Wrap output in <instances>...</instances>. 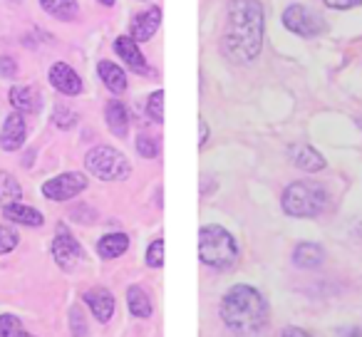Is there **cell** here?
I'll return each instance as SVG.
<instances>
[{
    "label": "cell",
    "instance_id": "obj_1",
    "mask_svg": "<svg viewBox=\"0 0 362 337\" xmlns=\"http://www.w3.org/2000/svg\"><path fill=\"white\" fill-rule=\"evenodd\" d=\"M221 320L233 335L261 337L271 322L268 300L253 285H233L221 300Z\"/></svg>",
    "mask_w": 362,
    "mask_h": 337
},
{
    "label": "cell",
    "instance_id": "obj_2",
    "mask_svg": "<svg viewBox=\"0 0 362 337\" xmlns=\"http://www.w3.org/2000/svg\"><path fill=\"white\" fill-rule=\"evenodd\" d=\"M263 16L261 0H231L228 3L226 45L238 60H256L263 50Z\"/></svg>",
    "mask_w": 362,
    "mask_h": 337
},
{
    "label": "cell",
    "instance_id": "obj_3",
    "mask_svg": "<svg viewBox=\"0 0 362 337\" xmlns=\"http://www.w3.org/2000/svg\"><path fill=\"white\" fill-rule=\"evenodd\" d=\"M238 256L241 251H238L236 238L223 226L209 223L199 231V261L204 266L214 268V271H231Z\"/></svg>",
    "mask_w": 362,
    "mask_h": 337
},
{
    "label": "cell",
    "instance_id": "obj_4",
    "mask_svg": "<svg viewBox=\"0 0 362 337\" xmlns=\"http://www.w3.org/2000/svg\"><path fill=\"white\" fill-rule=\"evenodd\" d=\"M327 191L315 182H293L281 196L283 213L293 218H315L327 208Z\"/></svg>",
    "mask_w": 362,
    "mask_h": 337
},
{
    "label": "cell",
    "instance_id": "obj_5",
    "mask_svg": "<svg viewBox=\"0 0 362 337\" xmlns=\"http://www.w3.org/2000/svg\"><path fill=\"white\" fill-rule=\"evenodd\" d=\"M85 166L87 172L100 179V182H122L132 172L129 159L115 146H95V149H90L85 156Z\"/></svg>",
    "mask_w": 362,
    "mask_h": 337
},
{
    "label": "cell",
    "instance_id": "obj_6",
    "mask_svg": "<svg viewBox=\"0 0 362 337\" xmlns=\"http://www.w3.org/2000/svg\"><path fill=\"white\" fill-rule=\"evenodd\" d=\"M283 25L293 35H300V37H315L327 30V23L313 8L298 6V3H293V6H288L283 11Z\"/></svg>",
    "mask_w": 362,
    "mask_h": 337
},
{
    "label": "cell",
    "instance_id": "obj_7",
    "mask_svg": "<svg viewBox=\"0 0 362 337\" xmlns=\"http://www.w3.org/2000/svg\"><path fill=\"white\" fill-rule=\"evenodd\" d=\"M87 189V177L82 172H65L57 177L47 179L42 184V196L50 201H70L77 194H82Z\"/></svg>",
    "mask_w": 362,
    "mask_h": 337
},
{
    "label": "cell",
    "instance_id": "obj_8",
    "mask_svg": "<svg viewBox=\"0 0 362 337\" xmlns=\"http://www.w3.org/2000/svg\"><path fill=\"white\" fill-rule=\"evenodd\" d=\"M52 258L55 263L62 268V271H75L77 263L85 258L82 253V246L77 243V238L70 233L67 226H57V233H55V241H52Z\"/></svg>",
    "mask_w": 362,
    "mask_h": 337
},
{
    "label": "cell",
    "instance_id": "obj_9",
    "mask_svg": "<svg viewBox=\"0 0 362 337\" xmlns=\"http://www.w3.org/2000/svg\"><path fill=\"white\" fill-rule=\"evenodd\" d=\"M82 300L90 307L95 320L102 322V325L110 322L112 315H115V295H112L107 288H92V290H87L85 295H82Z\"/></svg>",
    "mask_w": 362,
    "mask_h": 337
},
{
    "label": "cell",
    "instance_id": "obj_10",
    "mask_svg": "<svg viewBox=\"0 0 362 337\" xmlns=\"http://www.w3.org/2000/svg\"><path fill=\"white\" fill-rule=\"evenodd\" d=\"M50 85L55 87L57 92L67 97H75L82 92V77L72 70L67 62H55L50 70Z\"/></svg>",
    "mask_w": 362,
    "mask_h": 337
},
{
    "label": "cell",
    "instance_id": "obj_11",
    "mask_svg": "<svg viewBox=\"0 0 362 337\" xmlns=\"http://www.w3.org/2000/svg\"><path fill=\"white\" fill-rule=\"evenodd\" d=\"M159 25H161V8L151 6L149 11H141L139 16H134L129 30H132V37H134L136 42H146L156 35Z\"/></svg>",
    "mask_w": 362,
    "mask_h": 337
},
{
    "label": "cell",
    "instance_id": "obj_12",
    "mask_svg": "<svg viewBox=\"0 0 362 337\" xmlns=\"http://www.w3.org/2000/svg\"><path fill=\"white\" fill-rule=\"evenodd\" d=\"M25 136H28L25 119H23L21 112H13V114L6 119V124H3V131H0V146H3L6 151H16L23 146Z\"/></svg>",
    "mask_w": 362,
    "mask_h": 337
},
{
    "label": "cell",
    "instance_id": "obj_13",
    "mask_svg": "<svg viewBox=\"0 0 362 337\" xmlns=\"http://www.w3.org/2000/svg\"><path fill=\"white\" fill-rule=\"evenodd\" d=\"M3 216L13 223H21L28 228H37L45 223V216L37 211L35 206H28V203H18V201H8L3 203Z\"/></svg>",
    "mask_w": 362,
    "mask_h": 337
},
{
    "label": "cell",
    "instance_id": "obj_14",
    "mask_svg": "<svg viewBox=\"0 0 362 337\" xmlns=\"http://www.w3.org/2000/svg\"><path fill=\"white\" fill-rule=\"evenodd\" d=\"M115 52L122 57V62H124L129 70H134V72H146V60H144V55H141V50H139V42L134 40L132 35H122V37H117L115 40Z\"/></svg>",
    "mask_w": 362,
    "mask_h": 337
},
{
    "label": "cell",
    "instance_id": "obj_15",
    "mask_svg": "<svg viewBox=\"0 0 362 337\" xmlns=\"http://www.w3.org/2000/svg\"><path fill=\"white\" fill-rule=\"evenodd\" d=\"M291 161H293V166H298L300 172H308V174L322 172V169L327 166L325 156H322L317 149H313V146H308V144L293 146V149H291Z\"/></svg>",
    "mask_w": 362,
    "mask_h": 337
},
{
    "label": "cell",
    "instance_id": "obj_16",
    "mask_svg": "<svg viewBox=\"0 0 362 337\" xmlns=\"http://www.w3.org/2000/svg\"><path fill=\"white\" fill-rule=\"evenodd\" d=\"M97 75H100V80L105 82V87L112 95H124L127 92V75L119 65H115V62H110V60H100Z\"/></svg>",
    "mask_w": 362,
    "mask_h": 337
},
{
    "label": "cell",
    "instance_id": "obj_17",
    "mask_svg": "<svg viewBox=\"0 0 362 337\" xmlns=\"http://www.w3.org/2000/svg\"><path fill=\"white\" fill-rule=\"evenodd\" d=\"M325 261V251H322V246H317V243H298L296 251H293V266L296 268H303V271H313V268H317L320 263Z\"/></svg>",
    "mask_w": 362,
    "mask_h": 337
},
{
    "label": "cell",
    "instance_id": "obj_18",
    "mask_svg": "<svg viewBox=\"0 0 362 337\" xmlns=\"http://www.w3.org/2000/svg\"><path fill=\"white\" fill-rule=\"evenodd\" d=\"M105 119H107V126H110L112 134L119 136V139H124L127 131H129V112H127V107L122 105L119 100L107 102Z\"/></svg>",
    "mask_w": 362,
    "mask_h": 337
},
{
    "label": "cell",
    "instance_id": "obj_19",
    "mask_svg": "<svg viewBox=\"0 0 362 337\" xmlns=\"http://www.w3.org/2000/svg\"><path fill=\"white\" fill-rule=\"evenodd\" d=\"M129 248V236L127 233H107L97 241V256L105 261H115Z\"/></svg>",
    "mask_w": 362,
    "mask_h": 337
},
{
    "label": "cell",
    "instance_id": "obj_20",
    "mask_svg": "<svg viewBox=\"0 0 362 337\" xmlns=\"http://www.w3.org/2000/svg\"><path fill=\"white\" fill-rule=\"evenodd\" d=\"M127 305H129L132 315L141 317V320L154 312V302H151L149 292H146L144 288H139V285H132L129 290H127Z\"/></svg>",
    "mask_w": 362,
    "mask_h": 337
},
{
    "label": "cell",
    "instance_id": "obj_21",
    "mask_svg": "<svg viewBox=\"0 0 362 337\" xmlns=\"http://www.w3.org/2000/svg\"><path fill=\"white\" fill-rule=\"evenodd\" d=\"M40 6L47 16L55 18V20H62V23L75 20L77 11H80L77 0H40Z\"/></svg>",
    "mask_w": 362,
    "mask_h": 337
},
{
    "label": "cell",
    "instance_id": "obj_22",
    "mask_svg": "<svg viewBox=\"0 0 362 337\" xmlns=\"http://www.w3.org/2000/svg\"><path fill=\"white\" fill-rule=\"evenodd\" d=\"M37 95L33 87H13L11 90V105L16 107V110H23V112H35L37 107Z\"/></svg>",
    "mask_w": 362,
    "mask_h": 337
},
{
    "label": "cell",
    "instance_id": "obj_23",
    "mask_svg": "<svg viewBox=\"0 0 362 337\" xmlns=\"http://www.w3.org/2000/svg\"><path fill=\"white\" fill-rule=\"evenodd\" d=\"M0 337H33V335L25 332L21 317L13 315V312H6V315H0Z\"/></svg>",
    "mask_w": 362,
    "mask_h": 337
},
{
    "label": "cell",
    "instance_id": "obj_24",
    "mask_svg": "<svg viewBox=\"0 0 362 337\" xmlns=\"http://www.w3.org/2000/svg\"><path fill=\"white\" fill-rule=\"evenodd\" d=\"M146 114H149L151 122L161 124L164 122V92L161 90H154L146 100Z\"/></svg>",
    "mask_w": 362,
    "mask_h": 337
},
{
    "label": "cell",
    "instance_id": "obj_25",
    "mask_svg": "<svg viewBox=\"0 0 362 337\" xmlns=\"http://www.w3.org/2000/svg\"><path fill=\"white\" fill-rule=\"evenodd\" d=\"M77 122H80V117H77V112L70 110V107H57V110L52 112V124H55L57 129H72Z\"/></svg>",
    "mask_w": 362,
    "mask_h": 337
},
{
    "label": "cell",
    "instance_id": "obj_26",
    "mask_svg": "<svg viewBox=\"0 0 362 337\" xmlns=\"http://www.w3.org/2000/svg\"><path fill=\"white\" fill-rule=\"evenodd\" d=\"M23 194L21 184L11 177V174H0V201H8V199H18Z\"/></svg>",
    "mask_w": 362,
    "mask_h": 337
},
{
    "label": "cell",
    "instance_id": "obj_27",
    "mask_svg": "<svg viewBox=\"0 0 362 337\" xmlns=\"http://www.w3.org/2000/svg\"><path fill=\"white\" fill-rule=\"evenodd\" d=\"M136 151H139V156H144V159H156V156H159V141L149 134H139L136 136Z\"/></svg>",
    "mask_w": 362,
    "mask_h": 337
},
{
    "label": "cell",
    "instance_id": "obj_28",
    "mask_svg": "<svg viewBox=\"0 0 362 337\" xmlns=\"http://www.w3.org/2000/svg\"><path fill=\"white\" fill-rule=\"evenodd\" d=\"M18 241H21V236H18L16 228L11 226H0V256H6V253H13L18 248Z\"/></svg>",
    "mask_w": 362,
    "mask_h": 337
},
{
    "label": "cell",
    "instance_id": "obj_29",
    "mask_svg": "<svg viewBox=\"0 0 362 337\" xmlns=\"http://www.w3.org/2000/svg\"><path fill=\"white\" fill-rule=\"evenodd\" d=\"M146 266L154 268V271L164 266V241H161V238L151 241L149 248H146Z\"/></svg>",
    "mask_w": 362,
    "mask_h": 337
},
{
    "label": "cell",
    "instance_id": "obj_30",
    "mask_svg": "<svg viewBox=\"0 0 362 337\" xmlns=\"http://www.w3.org/2000/svg\"><path fill=\"white\" fill-rule=\"evenodd\" d=\"M70 327H72V337H87L90 332H87V320L85 315H82V307L75 305L70 310Z\"/></svg>",
    "mask_w": 362,
    "mask_h": 337
},
{
    "label": "cell",
    "instance_id": "obj_31",
    "mask_svg": "<svg viewBox=\"0 0 362 337\" xmlns=\"http://www.w3.org/2000/svg\"><path fill=\"white\" fill-rule=\"evenodd\" d=\"M18 72V65H16V60L13 57H0V75L3 77H13Z\"/></svg>",
    "mask_w": 362,
    "mask_h": 337
},
{
    "label": "cell",
    "instance_id": "obj_32",
    "mask_svg": "<svg viewBox=\"0 0 362 337\" xmlns=\"http://www.w3.org/2000/svg\"><path fill=\"white\" fill-rule=\"evenodd\" d=\"M327 8H332V11H347V8H355V3L352 0H322Z\"/></svg>",
    "mask_w": 362,
    "mask_h": 337
},
{
    "label": "cell",
    "instance_id": "obj_33",
    "mask_svg": "<svg viewBox=\"0 0 362 337\" xmlns=\"http://www.w3.org/2000/svg\"><path fill=\"white\" fill-rule=\"evenodd\" d=\"M281 337H313L308 330H303V327H296V325H288L286 330L281 332Z\"/></svg>",
    "mask_w": 362,
    "mask_h": 337
},
{
    "label": "cell",
    "instance_id": "obj_34",
    "mask_svg": "<svg viewBox=\"0 0 362 337\" xmlns=\"http://www.w3.org/2000/svg\"><path fill=\"white\" fill-rule=\"evenodd\" d=\"M206 141H209V124L199 119V149H202Z\"/></svg>",
    "mask_w": 362,
    "mask_h": 337
},
{
    "label": "cell",
    "instance_id": "obj_35",
    "mask_svg": "<svg viewBox=\"0 0 362 337\" xmlns=\"http://www.w3.org/2000/svg\"><path fill=\"white\" fill-rule=\"evenodd\" d=\"M340 337H362V327H347L340 332Z\"/></svg>",
    "mask_w": 362,
    "mask_h": 337
},
{
    "label": "cell",
    "instance_id": "obj_36",
    "mask_svg": "<svg viewBox=\"0 0 362 337\" xmlns=\"http://www.w3.org/2000/svg\"><path fill=\"white\" fill-rule=\"evenodd\" d=\"M97 3H100V6H105V8H112V6H115V0H97Z\"/></svg>",
    "mask_w": 362,
    "mask_h": 337
},
{
    "label": "cell",
    "instance_id": "obj_37",
    "mask_svg": "<svg viewBox=\"0 0 362 337\" xmlns=\"http://www.w3.org/2000/svg\"><path fill=\"white\" fill-rule=\"evenodd\" d=\"M352 3H355V6H362V0H352Z\"/></svg>",
    "mask_w": 362,
    "mask_h": 337
}]
</instances>
